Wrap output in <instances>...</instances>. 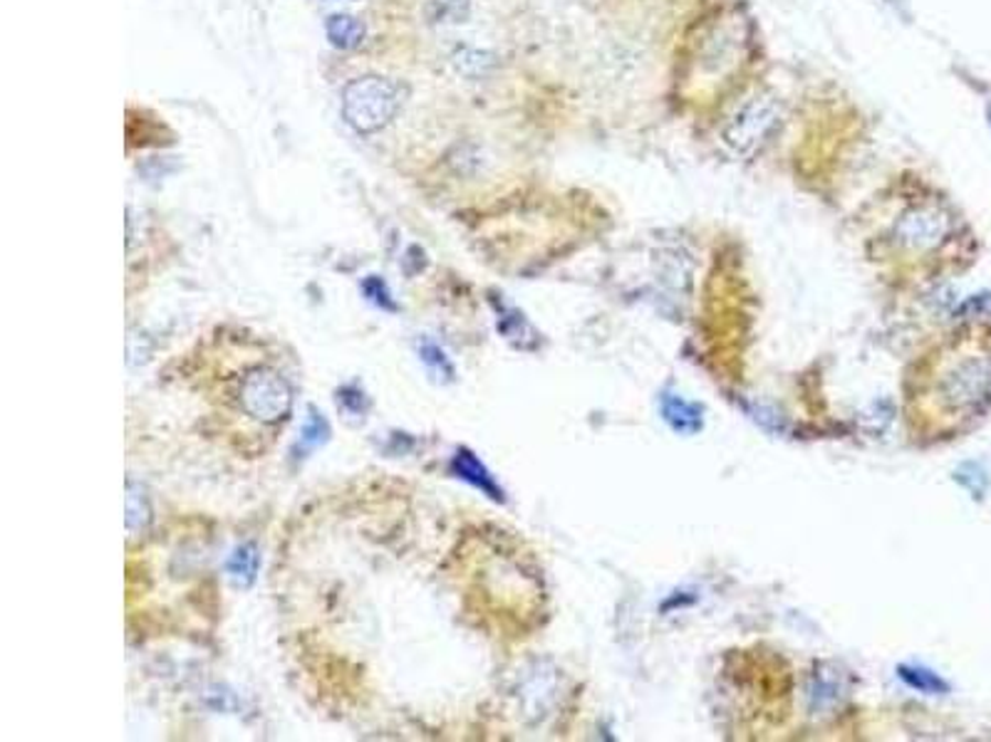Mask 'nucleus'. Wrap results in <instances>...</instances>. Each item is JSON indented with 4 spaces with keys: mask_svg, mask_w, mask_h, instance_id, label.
Instances as JSON below:
<instances>
[{
    "mask_svg": "<svg viewBox=\"0 0 991 742\" xmlns=\"http://www.w3.org/2000/svg\"><path fill=\"white\" fill-rule=\"evenodd\" d=\"M238 401L244 411L260 423H278L286 419L292 406L290 386L276 372L256 369L244 376L238 386Z\"/></svg>",
    "mask_w": 991,
    "mask_h": 742,
    "instance_id": "3",
    "label": "nucleus"
},
{
    "mask_svg": "<svg viewBox=\"0 0 991 742\" xmlns=\"http://www.w3.org/2000/svg\"><path fill=\"white\" fill-rule=\"evenodd\" d=\"M897 674L909 688L919 690V693L937 696V693H947V690H949L947 680H942L935 674V670H929L925 666H899Z\"/></svg>",
    "mask_w": 991,
    "mask_h": 742,
    "instance_id": "9",
    "label": "nucleus"
},
{
    "mask_svg": "<svg viewBox=\"0 0 991 742\" xmlns=\"http://www.w3.org/2000/svg\"><path fill=\"white\" fill-rule=\"evenodd\" d=\"M662 416L676 433H696L702 429V409L682 396L664 394L662 396Z\"/></svg>",
    "mask_w": 991,
    "mask_h": 742,
    "instance_id": "5",
    "label": "nucleus"
},
{
    "mask_svg": "<svg viewBox=\"0 0 991 742\" xmlns=\"http://www.w3.org/2000/svg\"><path fill=\"white\" fill-rule=\"evenodd\" d=\"M328 435H330V426H328V421L322 419V413H320V411H312V409H310V419H308V423H306V429H302L300 445H302V449L312 451V449H318V445L326 443V441H328Z\"/></svg>",
    "mask_w": 991,
    "mask_h": 742,
    "instance_id": "10",
    "label": "nucleus"
},
{
    "mask_svg": "<svg viewBox=\"0 0 991 742\" xmlns=\"http://www.w3.org/2000/svg\"><path fill=\"white\" fill-rule=\"evenodd\" d=\"M419 354H422V359H424V364H427V367H431L437 374H444V379H451V376H454L451 364H449L447 357H444V352L437 347V344L429 342V340H424L419 344Z\"/></svg>",
    "mask_w": 991,
    "mask_h": 742,
    "instance_id": "11",
    "label": "nucleus"
},
{
    "mask_svg": "<svg viewBox=\"0 0 991 742\" xmlns=\"http://www.w3.org/2000/svg\"><path fill=\"white\" fill-rule=\"evenodd\" d=\"M258 564H260V559H258L256 547L253 545L236 547V552L231 555L228 564H226L231 582H234L236 587H251L253 579H256Z\"/></svg>",
    "mask_w": 991,
    "mask_h": 742,
    "instance_id": "8",
    "label": "nucleus"
},
{
    "mask_svg": "<svg viewBox=\"0 0 991 742\" xmlns=\"http://www.w3.org/2000/svg\"><path fill=\"white\" fill-rule=\"evenodd\" d=\"M778 121H781V107L776 97L756 95L734 111L729 125L724 127V141L736 154H754L771 139Z\"/></svg>",
    "mask_w": 991,
    "mask_h": 742,
    "instance_id": "2",
    "label": "nucleus"
},
{
    "mask_svg": "<svg viewBox=\"0 0 991 742\" xmlns=\"http://www.w3.org/2000/svg\"><path fill=\"white\" fill-rule=\"evenodd\" d=\"M905 230V240L917 243V246H925V243H935L937 236H942V218L937 213H927V211H917L913 216H907L903 223Z\"/></svg>",
    "mask_w": 991,
    "mask_h": 742,
    "instance_id": "7",
    "label": "nucleus"
},
{
    "mask_svg": "<svg viewBox=\"0 0 991 742\" xmlns=\"http://www.w3.org/2000/svg\"><path fill=\"white\" fill-rule=\"evenodd\" d=\"M362 288H365V294L374 304H377V308H382V310H397V304L390 300V290H387V284H384L382 278H370V280H365V284H362Z\"/></svg>",
    "mask_w": 991,
    "mask_h": 742,
    "instance_id": "12",
    "label": "nucleus"
},
{
    "mask_svg": "<svg viewBox=\"0 0 991 742\" xmlns=\"http://www.w3.org/2000/svg\"><path fill=\"white\" fill-rule=\"evenodd\" d=\"M402 89L392 79L365 75L342 89V117L358 135H374L397 117Z\"/></svg>",
    "mask_w": 991,
    "mask_h": 742,
    "instance_id": "1",
    "label": "nucleus"
},
{
    "mask_svg": "<svg viewBox=\"0 0 991 742\" xmlns=\"http://www.w3.org/2000/svg\"><path fill=\"white\" fill-rule=\"evenodd\" d=\"M451 473L477 487V491H481L483 495H489L491 501L503 503V491L499 487V483L493 481V475L487 471V465H483L469 449H459L457 453H454Z\"/></svg>",
    "mask_w": 991,
    "mask_h": 742,
    "instance_id": "4",
    "label": "nucleus"
},
{
    "mask_svg": "<svg viewBox=\"0 0 991 742\" xmlns=\"http://www.w3.org/2000/svg\"><path fill=\"white\" fill-rule=\"evenodd\" d=\"M326 33H328L330 43L335 45V47L352 50V47L362 45V40H365L367 30H365V23H362V20H358L355 15L340 13V15H330L328 18Z\"/></svg>",
    "mask_w": 991,
    "mask_h": 742,
    "instance_id": "6",
    "label": "nucleus"
}]
</instances>
